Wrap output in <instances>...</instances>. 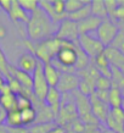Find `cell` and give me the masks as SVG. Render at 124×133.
I'll return each mask as SVG.
<instances>
[{
	"label": "cell",
	"instance_id": "6da1fadb",
	"mask_svg": "<svg viewBox=\"0 0 124 133\" xmlns=\"http://www.w3.org/2000/svg\"><path fill=\"white\" fill-rule=\"evenodd\" d=\"M28 39L33 43H39L49 39L55 34V23L48 17L41 9H37L29 15V20L26 24Z\"/></svg>",
	"mask_w": 124,
	"mask_h": 133
},
{
	"label": "cell",
	"instance_id": "7a4b0ae2",
	"mask_svg": "<svg viewBox=\"0 0 124 133\" xmlns=\"http://www.w3.org/2000/svg\"><path fill=\"white\" fill-rule=\"evenodd\" d=\"M62 44H63V42L55 37H51V38L39 42V43H33L29 39H24V45L28 49V51L34 54L37 59L41 61L43 64H48L52 59H55L57 51L60 50Z\"/></svg>",
	"mask_w": 124,
	"mask_h": 133
},
{
	"label": "cell",
	"instance_id": "3957f363",
	"mask_svg": "<svg viewBox=\"0 0 124 133\" xmlns=\"http://www.w3.org/2000/svg\"><path fill=\"white\" fill-rule=\"evenodd\" d=\"M79 29H78V23L74 21H71L68 18H64L61 21L57 29L55 31L54 37L60 39L62 42H68V43H77L79 38Z\"/></svg>",
	"mask_w": 124,
	"mask_h": 133
},
{
	"label": "cell",
	"instance_id": "277c9868",
	"mask_svg": "<svg viewBox=\"0 0 124 133\" xmlns=\"http://www.w3.org/2000/svg\"><path fill=\"white\" fill-rule=\"evenodd\" d=\"M43 62L39 61L38 65H37L34 72L32 73L33 77V94L35 95V98L40 101H44L46 94H48L49 90V84L46 82V78H45L44 75V69H43Z\"/></svg>",
	"mask_w": 124,
	"mask_h": 133
},
{
	"label": "cell",
	"instance_id": "5b68a950",
	"mask_svg": "<svg viewBox=\"0 0 124 133\" xmlns=\"http://www.w3.org/2000/svg\"><path fill=\"white\" fill-rule=\"evenodd\" d=\"M78 44L91 60H94L97 55L102 54L106 48L96 37L91 34H80L78 38Z\"/></svg>",
	"mask_w": 124,
	"mask_h": 133
},
{
	"label": "cell",
	"instance_id": "8992f818",
	"mask_svg": "<svg viewBox=\"0 0 124 133\" xmlns=\"http://www.w3.org/2000/svg\"><path fill=\"white\" fill-rule=\"evenodd\" d=\"M118 32H119L118 26L107 17V18H104V20H102L100 27L96 31V38H97L105 46H110L111 43L113 42V39L116 38Z\"/></svg>",
	"mask_w": 124,
	"mask_h": 133
},
{
	"label": "cell",
	"instance_id": "52a82bcc",
	"mask_svg": "<svg viewBox=\"0 0 124 133\" xmlns=\"http://www.w3.org/2000/svg\"><path fill=\"white\" fill-rule=\"evenodd\" d=\"M77 43L63 42V44L60 48V50L57 51L55 59L61 65L66 66V67H73L74 69V66L77 64V49H76Z\"/></svg>",
	"mask_w": 124,
	"mask_h": 133
},
{
	"label": "cell",
	"instance_id": "ba28073f",
	"mask_svg": "<svg viewBox=\"0 0 124 133\" xmlns=\"http://www.w3.org/2000/svg\"><path fill=\"white\" fill-rule=\"evenodd\" d=\"M79 87V77L77 73H61L56 88L61 94L64 93H72L77 90Z\"/></svg>",
	"mask_w": 124,
	"mask_h": 133
},
{
	"label": "cell",
	"instance_id": "9c48e42d",
	"mask_svg": "<svg viewBox=\"0 0 124 133\" xmlns=\"http://www.w3.org/2000/svg\"><path fill=\"white\" fill-rule=\"evenodd\" d=\"M89 99H90V105H91L92 115L100 121V123H105L106 120H107L108 114H110V110H111L110 105L106 104V103H104V101H101L94 93L89 97Z\"/></svg>",
	"mask_w": 124,
	"mask_h": 133
},
{
	"label": "cell",
	"instance_id": "30bf717a",
	"mask_svg": "<svg viewBox=\"0 0 124 133\" xmlns=\"http://www.w3.org/2000/svg\"><path fill=\"white\" fill-rule=\"evenodd\" d=\"M38 62H39V60L35 57L34 54H32V52H29V51H26L18 57L16 67L22 70V71H24V72L32 75V73L34 72V70H35Z\"/></svg>",
	"mask_w": 124,
	"mask_h": 133
},
{
	"label": "cell",
	"instance_id": "8fae6325",
	"mask_svg": "<svg viewBox=\"0 0 124 133\" xmlns=\"http://www.w3.org/2000/svg\"><path fill=\"white\" fill-rule=\"evenodd\" d=\"M72 93H73V97H74V100H76L78 117H79V118H83L84 116L91 114V105H90V99H89V97L82 94L78 89Z\"/></svg>",
	"mask_w": 124,
	"mask_h": 133
},
{
	"label": "cell",
	"instance_id": "7c38bea8",
	"mask_svg": "<svg viewBox=\"0 0 124 133\" xmlns=\"http://www.w3.org/2000/svg\"><path fill=\"white\" fill-rule=\"evenodd\" d=\"M10 76L20 82L22 88L24 89H33V77L31 73H27L22 70L17 69L15 65H10Z\"/></svg>",
	"mask_w": 124,
	"mask_h": 133
},
{
	"label": "cell",
	"instance_id": "4fadbf2b",
	"mask_svg": "<svg viewBox=\"0 0 124 133\" xmlns=\"http://www.w3.org/2000/svg\"><path fill=\"white\" fill-rule=\"evenodd\" d=\"M61 98H62V94L59 92V89L56 87H50L48 90V94L44 99V103L52 110V112L55 114L56 117L59 115V111H60Z\"/></svg>",
	"mask_w": 124,
	"mask_h": 133
},
{
	"label": "cell",
	"instance_id": "5bb4252c",
	"mask_svg": "<svg viewBox=\"0 0 124 133\" xmlns=\"http://www.w3.org/2000/svg\"><path fill=\"white\" fill-rule=\"evenodd\" d=\"M9 17L12 22L15 23H26L29 20V14L26 12L20 6L18 0H12V8L11 11L9 12Z\"/></svg>",
	"mask_w": 124,
	"mask_h": 133
},
{
	"label": "cell",
	"instance_id": "9a60e30c",
	"mask_svg": "<svg viewBox=\"0 0 124 133\" xmlns=\"http://www.w3.org/2000/svg\"><path fill=\"white\" fill-rule=\"evenodd\" d=\"M102 20L97 18L95 16H90L88 18L83 20L82 22L78 23V29H79V34H91V33L97 31V28L100 27Z\"/></svg>",
	"mask_w": 124,
	"mask_h": 133
},
{
	"label": "cell",
	"instance_id": "2e32d148",
	"mask_svg": "<svg viewBox=\"0 0 124 133\" xmlns=\"http://www.w3.org/2000/svg\"><path fill=\"white\" fill-rule=\"evenodd\" d=\"M91 61H92V64L95 65V67L97 69L100 76L106 77V78H111V64L108 62L107 57H106V55H105L104 52L100 54V55H97Z\"/></svg>",
	"mask_w": 124,
	"mask_h": 133
},
{
	"label": "cell",
	"instance_id": "e0dca14e",
	"mask_svg": "<svg viewBox=\"0 0 124 133\" xmlns=\"http://www.w3.org/2000/svg\"><path fill=\"white\" fill-rule=\"evenodd\" d=\"M104 54L106 55L111 66L122 67L124 65V54L120 52L119 50H117V49L112 48V46H106L104 50Z\"/></svg>",
	"mask_w": 124,
	"mask_h": 133
},
{
	"label": "cell",
	"instance_id": "ac0fdd59",
	"mask_svg": "<svg viewBox=\"0 0 124 133\" xmlns=\"http://www.w3.org/2000/svg\"><path fill=\"white\" fill-rule=\"evenodd\" d=\"M43 69H44V75H45V78H46V82H48L49 87H56L57 83H59V79H60V77H61V72L51 62L44 64L43 65Z\"/></svg>",
	"mask_w": 124,
	"mask_h": 133
},
{
	"label": "cell",
	"instance_id": "d6986e66",
	"mask_svg": "<svg viewBox=\"0 0 124 133\" xmlns=\"http://www.w3.org/2000/svg\"><path fill=\"white\" fill-rule=\"evenodd\" d=\"M39 8L48 15V17L52 21V23H57V22L60 23L61 21L64 20L63 17H60L55 12L54 6H52V1H50V0H39Z\"/></svg>",
	"mask_w": 124,
	"mask_h": 133
},
{
	"label": "cell",
	"instance_id": "ffe728a7",
	"mask_svg": "<svg viewBox=\"0 0 124 133\" xmlns=\"http://www.w3.org/2000/svg\"><path fill=\"white\" fill-rule=\"evenodd\" d=\"M0 108L8 112L12 109L17 108V95L15 93H5V94H0Z\"/></svg>",
	"mask_w": 124,
	"mask_h": 133
},
{
	"label": "cell",
	"instance_id": "44dd1931",
	"mask_svg": "<svg viewBox=\"0 0 124 133\" xmlns=\"http://www.w3.org/2000/svg\"><path fill=\"white\" fill-rule=\"evenodd\" d=\"M90 3H91V0L89 1L88 4H85L82 9H79L78 11L73 12V14H71V15H67V18L68 20H71V21H74V22H77V23H79V22H82L83 20L90 17L91 16V8H90Z\"/></svg>",
	"mask_w": 124,
	"mask_h": 133
},
{
	"label": "cell",
	"instance_id": "7402d4cb",
	"mask_svg": "<svg viewBox=\"0 0 124 133\" xmlns=\"http://www.w3.org/2000/svg\"><path fill=\"white\" fill-rule=\"evenodd\" d=\"M90 8H91V15L97 17V18H107V10L105 6V0H91L90 3Z\"/></svg>",
	"mask_w": 124,
	"mask_h": 133
},
{
	"label": "cell",
	"instance_id": "603a6c76",
	"mask_svg": "<svg viewBox=\"0 0 124 133\" xmlns=\"http://www.w3.org/2000/svg\"><path fill=\"white\" fill-rule=\"evenodd\" d=\"M5 125L8 127H21V126H23L22 125V118H21V111L17 108L6 112Z\"/></svg>",
	"mask_w": 124,
	"mask_h": 133
},
{
	"label": "cell",
	"instance_id": "cb8c5ba5",
	"mask_svg": "<svg viewBox=\"0 0 124 133\" xmlns=\"http://www.w3.org/2000/svg\"><path fill=\"white\" fill-rule=\"evenodd\" d=\"M110 79H111L112 88H118L120 90L124 88V75L119 67L111 66V78Z\"/></svg>",
	"mask_w": 124,
	"mask_h": 133
},
{
	"label": "cell",
	"instance_id": "d4e9b609",
	"mask_svg": "<svg viewBox=\"0 0 124 133\" xmlns=\"http://www.w3.org/2000/svg\"><path fill=\"white\" fill-rule=\"evenodd\" d=\"M123 103V95H122V90L118 88H111L110 89V94H108V105L111 109H117L120 108Z\"/></svg>",
	"mask_w": 124,
	"mask_h": 133
},
{
	"label": "cell",
	"instance_id": "484cf974",
	"mask_svg": "<svg viewBox=\"0 0 124 133\" xmlns=\"http://www.w3.org/2000/svg\"><path fill=\"white\" fill-rule=\"evenodd\" d=\"M21 118H22V125L28 128L37 122V118H38L37 110L34 108H29L27 110L21 111Z\"/></svg>",
	"mask_w": 124,
	"mask_h": 133
},
{
	"label": "cell",
	"instance_id": "4316f807",
	"mask_svg": "<svg viewBox=\"0 0 124 133\" xmlns=\"http://www.w3.org/2000/svg\"><path fill=\"white\" fill-rule=\"evenodd\" d=\"M57 127L56 122H43V123H34L28 127L29 133H50Z\"/></svg>",
	"mask_w": 124,
	"mask_h": 133
},
{
	"label": "cell",
	"instance_id": "83f0119b",
	"mask_svg": "<svg viewBox=\"0 0 124 133\" xmlns=\"http://www.w3.org/2000/svg\"><path fill=\"white\" fill-rule=\"evenodd\" d=\"M89 1L90 0H66V14L71 15L73 12L78 11Z\"/></svg>",
	"mask_w": 124,
	"mask_h": 133
},
{
	"label": "cell",
	"instance_id": "f1b7e54d",
	"mask_svg": "<svg viewBox=\"0 0 124 133\" xmlns=\"http://www.w3.org/2000/svg\"><path fill=\"white\" fill-rule=\"evenodd\" d=\"M10 62H9L8 57L5 55L4 50L0 46V73L1 76H4L5 78H10Z\"/></svg>",
	"mask_w": 124,
	"mask_h": 133
},
{
	"label": "cell",
	"instance_id": "f546056e",
	"mask_svg": "<svg viewBox=\"0 0 124 133\" xmlns=\"http://www.w3.org/2000/svg\"><path fill=\"white\" fill-rule=\"evenodd\" d=\"M18 4L29 15L34 12L37 9H39V1L38 0H18Z\"/></svg>",
	"mask_w": 124,
	"mask_h": 133
},
{
	"label": "cell",
	"instance_id": "4dcf8cb0",
	"mask_svg": "<svg viewBox=\"0 0 124 133\" xmlns=\"http://www.w3.org/2000/svg\"><path fill=\"white\" fill-rule=\"evenodd\" d=\"M29 108H33V103L31 100V98H28L24 94H18L17 95V109L20 111L27 110Z\"/></svg>",
	"mask_w": 124,
	"mask_h": 133
},
{
	"label": "cell",
	"instance_id": "1f68e13d",
	"mask_svg": "<svg viewBox=\"0 0 124 133\" xmlns=\"http://www.w3.org/2000/svg\"><path fill=\"white\" fill-rule=\"evenodd\" d=\"M111 88H112V84L110 78L100 76L95 81V90H110Z\"/></svg>",
	"mask_w": 124,
	"mask_h": 133
},
{
	"label": "cell",
	"instance_id": "d6a6232c",
	"mask_svg": "<svg viewBox=\"0 0 124 133\" xmlns=\"http://www.w3.org/2000/svg\"><path fill=\"white\" fill-rule=\"evenodd\" d=\"M52 6L54 10L60 17L67 18V14H66V1L64 0H52Z\"/></svg>",
	"mask_w": 124,
	"mask_h": 133
},
{
	"label": "cell",
	"instance_id": "836d02e7",
	"mask_svg": "<svg viewBox=\"0 0 124 133\" xmlns=\"http://www.w3.org/2000/svg\"><path fill=\"white\" fill-rule=\"evenodd\" d=\"M110 46H112V48L117 49V50H119L120 52L124 54V32L123 31H119L117 33L116 38L113 39V42L111 43Z\"/></svg>",
	"mask_w": 124,
	"mask_h": 133
},
{
	"label": "cell",
	"instance_id": "e575fe53",
	"mask_svg": "<svg viewBox=\"0 0 124 133\" xmlns=\"http://www.w3.org/2000/svg\"><path fill=\"white\" fill-rule=\"evenodd\" d=\"M105 6H106L107 15H108V17H110L113 12H114V10L117 9L118 4H117V0H105Z\"/></svg>",
	"mask_w": 124,
	"mask_h": 133
},
{
	"label": "cell",
	"instance_id": "d590c367",
	"mask_svg": "<svg viewBox=\"0 0 124 133\" xmlns=\"http://www.w3.org/2000/svg\"><path fill=\"white\" fill-rule=\"evenodd\" d=\"M94 94H95L101 101L108 104V94H110V90H95Z\"/></svg>",
	"mask_w": 124,
	"mask_h": 133
},
{
	"label": "cell",
	"instance_id": "8d00e7d4",
	"mask_svg": "<svg viewBox=\"0 0 124 133\" xmlns=\"http://www.w3.org/2000/svg\"><path fill=\"white\" fill-rule=\"evenodd\" d=\"M12 8V0H0V9L4 10L9 15V12L11 11Z\"/></svg>",
	"mask_w": 124,
	"mask_h": 133
},
{
	"label": "cell",
	"instance_id": "74e56055",
	"mask_svg": "<svg viewBox=\"0 0 124 133\" xmlns=\"http://www.w3.org/2000/svg\"><path fill=\"white\" fill-rule=\"evenodd\" d=\"M9 133H29V129L24 126L21 127H9Z\"/></svg>",
	"mask_w": 124,
	"mask_h": 133
},
{
	"label": "cell",
	"instance_id": "f35d334b",
	"mask_svg": "<svg viewBox=\"0 0 124 133\" xmlns=\"http://www.w3.org/2000/svg\"><path fill=\"white\" fill-rule=\"evenodd\" d=\"M5 117H6V111L3 108H0V126L5 123Z\"/></svg>",
	"mask_w": 124,
	"mask_h": 133
},
{
	"label": "cell",
	"instance_id": "ab89813d",
	"mask_svg": "<svg viewBox=\"0 0 124 133\" xmlns=\"http://www.w3.org/2000/svg\"><path fill=\"white\" fill-rule=\"evenodd\" d=\"M6 34H8L6 27H5V26H3V24H0V39L5 38V37H6Z\"/></svg>",
	"mask_w": 124,
	"mask_h": 133
},
{
	"label": "cell",
	"instance_id": "60d3db41",
	"mask_svg": "<svg viewBox=\"0 0 124 133\" xmlns=\"http://www.w3.org/2000/svg\"><path fill=\"white\" fill-rule=\"evenodd\" d=\"M5 84H6V78L0 75V90H1V88H3Z\"/></svg>",
	"mask_w": 124,
	"mask_h": 133
},
{
	"label": "cell",
	"instance_id": "b9f144b4",
	"mask_svg": "<svg viewBox=\"0 0 124 133\" xmlns=\"http://www.w3.org/2000/svg\"><path fill=\"white\" fill-rule=\"evenodd\" d=\"M0 133H9V127L5 123L0 126Z\"/></svg>",
	"mask_w": 124,
	"mask_h": 133
},
{
	"label": "cell",
	"instance_id": "7bdbcfd3",
	"mask_svg": "<svg viewBox=\"0 0 124 133\" xmlns=\"http://www.w3.org/2000/svg\"><path fill=\"white\" fill-rule=\"evenodd\" d=\"M116 24L118 26V29H119V31H123V32H124V21L118 22V23H116Z\"/></svg>",
	"mask_w": 124,
	"mask_h": 133
},
{
	"label": "cell",
	"instance_id": "ee69618b",
	"mask_svg": "<svg viewBox=\"0 0 124 133\" xmlns=\"http://www.w3.org/2000/svg\"><path fill=\"white\" fill-rule=\"evenodd\" d=\"M117 4H118V6L124 8V0H117Z\"/></svg>",
	"mask_w": 124,
	"mask_h": 133
},
{
	"label": "cell",
	"instance_id": "f6af8a7d",
	"mask_svg": "<svg viewBox=\"0 0 124 133\" xmlns=\"http://www.w3.org/2000/svg\"><path fill=\"white\" fill-rule=\"evenodd\" d=\"M119 69H120V71H122V72H123V75H124V65L122 66V67H119Z\"/></svg>",
	"mask_w": 124,
	"mask_h": 133
},
{
	"label": "cell",
	"instance_id": "bcb514c9",
	"mask_svg": "<svg viewBox=\"0 0 124 133\" xmlns=\"http://www.w3.org/2000/svg\"><path fill=\"white\" fill-rule=\"evenodd\" d=\"M120 108H122V110L124 111V99H123V103H122V106H120Z\"/></svg>",
	"mask_w": 124,
	"mask_h": 133
},
{
	"label": "cell",
	"instance_id": "7dc6e473",
	"mask_svg": "<svg viewBox=\"0 0 124 133\" xmlns=\"http://www.w3.org/2000/svg\"><path fill=\"white\" fill-rule=\"evenodd\" d=\"M122 95H123V99H124V88L122 89Z\"/></svg>",
	"mask_w": 124,
	"mask_h": 133
},
{
	"label": "cell",
	"instance_id": "c3c4849f",
	"mask_svg": "<svg viewBox=\"0 0 124 133\" xmlns=\"http://www.w3.org/2000/svg\"><path fill=\"white\" fill-rule=\"evenodd\" d=\"M0 10H1V9H0Z\"/></svg>",
	"mask_w": 124,
	"mask_h": 133
},
{
	"label": "cell",
	"instance_id": "681fc988",
	"mask_svg": "<svg viewBox=\"0 0 124 133\" xmlns=\"http://www.w3.org/2000/svg\"><path fill=\"white\" fill-rule=\"evenodd\" d=\"M0 75H1V73H0Z\"/></svg>",
	"mask_w": 124,
	"mask_h": 133
}]
</instances>
